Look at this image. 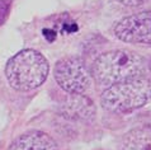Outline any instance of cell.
I'll return each instance as SVG.
<instances>
[{
    "label": "cell",
    "instance_id": "cell-1",
    "mask_svg": "<svg viewBox=\"0 0 151 150\" xmlns=\"http://www.w3.org/2000/svg\"><path fill=\"white\" fill-rule=\"evenodd\" d=\"M144 57L127 48H118L102 53L94 61L91 76L100 87H111L119 81L144 74Z\"/></svg>",
    "mask_w": 151,
    "mask_h": 150
},
{
    "label": "cell",
    "instance_id": "cell-6",
    "mask_svg": "<svg viewBox=\"0 0 151 150\" xmlns=\"http://www.w3.org/2000/svg\"><path fill=\"white\" fill-rule=\"evenodd\" d=\"M8 150H58V146L48 134L35 130L18 136Z\"/></svg>",
    "mask_w": 151,
    "mask_h": 150
},
{
    "label": "cell",
    "instance_id": "cell-5",
    "mask_svg": "<svg viewBox=\"0 0 151 150\" xmlns=\"http://www.w3.org/2000/svg\"><path fill=\"white\" fill-rule=\"evenodd\" d=\"M113 33L123 42L151 46V10L119 19L113 27Z\"/></svg>",
    "mask_w": 151,
    "mask_h": 150
},
{
    "label": "cell",
    "instance_id": "cell-8",
    "mask_svg": "<svg viewBox=\"0 0 151 150\" xmlns=\"http://www.w3.org/2000/svg\"><path fill=\"white\" fill-rule=\"evenodd\" d=\"M122 150H151V132L146 128H135L124 136Z\"/></svg>",
    "mask_w": 151,
    "mask_h": 150
},
{
    "label": "cell",
    "instance_id": "cell-7",
    "mask_svg": "<svg viewBox=\"0 0 151 150\" xmlns=\"http://www.w3.org/2000/svg\"><path fill=\"white\" fill-rule=\"evenodd\" d=\"M62 111L69 118L79 121H89L94 118L95 115L94 103L88 97L83 95V93L71 94L68 98V101L64 103Z\"/></svg>",
    "mask_w": 151,
    "mask_h": 150
},
{
    "label": "cell",
    "instance_id": "cell-4",
    "mask_svg": "<svg viewBox=\"0 0 151 150\" xmlns=\"http://www.w3.org/2000/svg\"><path fill=\"white\" fill-rule=\"evenodd\" d=\"M57 84L70 94H80L89 89L91 73L80 57L68 56L58 60L53 69Z\"/></svg>",
    "mask_w": 151,
    "mask_h": 150
},
{
    "label": "cell",
    "instance_id": "cell-9",
    "mask_svg": "<svg viewBox=\"0 0 151 150\" xmlns=\"http://www.w3.org/2000/svg\"><path fill=\"white\" fill-rule=\"evenodd\" d=\"M10 0H0V26L4 23V20L6 19L8 13L10 9Z\"/></svg>",
    "mask_w": 151,
    "mask_h": 150
},
{
    "label": "cell",
    "instance_id": "cell-3",
    "mask_svg": "<svg viewBox=\"0 0 151 150\" xmlns=\"http://www.w3.org/2000/svg\"><path fill=\"white\" fill-rule=\"evenodd\" d=\"M50 71L46 57L36 50H22L8 61L5 76L12 88L18 92H31L47 79Z\"/></svg>",
    "mask_w": 151,
    "mask_h": 150
},
{
    "label": "cell",
    "instance_id": "cell-10",
    "mask_svg": "<svg viewBox=\"0 0 151 150\" xmlns=\"http://www.w3.org/2000/svg\"><path fill=\"white\" fill-rule=\"evenodd\" d=\"M118 1L127 6H137V5L144 4L145 1H147V0H118Z\"/></svg>",
    "mask_w": 151,
    "mask_h": 150
},
{
    "label": "cell",
    "instance_id": "cell-2",
    "mask_svg": "<svg viewBox=\"0 0 151 150\" xmlns=\"http://www.w3.org/2000/svg\"><path fill=\"white\" fill-rule=\"evenodd\" d=\"M149 101H151V75L145 73L108 87L100 97L103 108L113 113L132 112Z\"/></svg>",
    "mask_w": 151,
    "mask_h": 150
}]
</instances>
